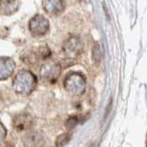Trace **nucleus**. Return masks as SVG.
<instances>
[{
    "mask_svg": "<svg viewBox=\"0 0 147 147\" xmlns=\"http://www.w3.org/2000/svg\"><path fill=\"white\" fill-rule=\"evenodd\" d=\"M33 125V121L30 115L22 114L18 115L14 121V127L18 131H23L30 130Z\"/></svg>",
    "mask_w": 147,
    "mask_h": 147,
    "instance_id": "nucleus-4",
    "label": "nucleus"
},
{
    "mask_svg": "<svg viewBox=\"0 0 147 147\" xmlns=\"http://www.w3.org/2000/svg\"><path fill=\"white\" fill-rule=\"evenodd\" d=\"M70 139H71V135L69 134V133H63V134L59 135L57 137L56 146L57 147H63V146H64L69 141H70Z\"/></svg>",
    "mask_w": 147,
    "mask_h": 147,
    "instance_id": "nucleus-6",
    "label": "nucleus"
},
{
    "mask_svg": "<svg viewBox=\"0 0 147 147\" xmlns=\"http://www.w3.org/2000/svg\"><path fill=\"white\" fill-rule=\"evenodd\" d=\"M13 63H9L8 61L4 62L0 60V79H5L10 76L13 72Z\"/></svg>",
    "mask_w": 147,
    "mask_h": 147,
    "instance_id": "nucleus-5",
    "label": "nucleus"
},
{
    "mask_svg": "<svg viewBox=\"0 0 147 147\" xmlns=\"http://www.w3.org/2000/svg\"><path fill=\"white\" fill-rule=\"evenodd\" d=\"M65 87L73 95H81L85 91L86 83L82 76L73 75L66 79Z\"/></svg>",
    "mask_w": 147,
    "mask_h": 147,
    "instance_id": "nucleus-3",
    "label": "nucleus"
},
{
    "mask_svg": "<svg viewBox=\"0 0 147 147\" xmlns=\"http://www.w3.org/2000/svg\"><path fill=\"white\" fill-rule=\"evenodd\" d=\"M25 147H43L45 144V136L40 131H30L23 137Z\"/></svg>",
    "mask_w": 147,
    "mask_h": 147,
    "instance_id": "nucleus-2",
    "label": "nucleus"
},
{
    "mask_svg": "<svg viewBox=\"0 0 147 147\" xmlns=\"http://www.w3.org/2000/svg\"><path fill=\"white\" fill-rule=\"evenodd\" d=\"M35 83V77L30 73L22 72L14 81V90L18 94L28 95L34 89Z\"/></svg>",
    "mask_w": 147,
    "mask_h": 147,
    "instance_id": "nucleus-1",
    "label": "nucleus"
},
{
    "mask_svg": "<svg viewBox=\"0 0 147 147\" xmlns=\"http://www.w3.org/2000/svg\"><path fill=\"white\" fill-rule=\"evenodd\" d=\"M77 122L78 121H77V119L76 118L71 117V118H69V119L66 121V127L68 129H73L77 124Z\"/></svg>",
    "mask_w": 147,
    "mask_h": 147,
    "instance_id": "nucleus-7",
    "label": "nucleus"
},
{
    "mask_svg": "<svg viewBox=\"0 0 147 147\" xmlns=\"http://www.w3.org/2000/svg\"><path fill=\"white\" fill-rule=\"evenodd\" d=\"M6 135H7V130H6V128L4 127L2 122L0 121V142H1L2 141H4Z\"/></svg>",
    "mask_w": 147,
    "mask_h": 147,
    "instance_id": "nucleus-8",
    "label": "nucleus"
}]
</instances>
